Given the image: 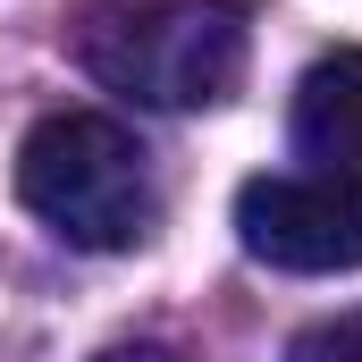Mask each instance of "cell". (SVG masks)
Segmentation results:
<instances>
[{"label":"cell","mask_w":362,"mask_h":362,"mask_svg":"<svg viewBox=\"0 0 362 362\" xmlns=\"http://www.w3.org/2000/svg\"><path fill=\"white\" fill-rule=\"evenodd\" d=\"M68 42L93 85L144 110H211L245 85V0H76Z\"/></svg>","instance_id":"obj_1"},{"label":"cell","mask_w":362,"mask_h":362,"mask_svg":"<svg viewBox=\"0 0 362 362\" xmlns=\"http://www.w3.org/2000/svg\"><path fill=\"white\" fill-rule=\"evenodd\" d=\"M101 362H177V354H169V346H110Z\"/></svg>","instance_id":"obj_6"},{"label":"cell","mask_w":362,"mask_h":362,"mask_svg":"<svg viewBox=\"0 0 362 362\" xmlns=\"http://www.w3.org/2000/svg\"><path fill=\"white\" fill-rule=\"evenodd\" d=\"M286 362H362V312H337V320H320V329H303Z\"/></svg>","instance_id":"obj_5"},{"label":"cell","mask_w":362,"mask_h":362,"mask_svg":"<svg viewBox=\"0 0 362 362\" xmlns=\"http://www.w3.org/2000/svg\"><path fill=\"white\" fill-rule=\"evenodd\" d=\"M17 202L76 253H135L160 228V185L144 144L101 110H51L17 144Z\"/></svg>","instance_id":"obj_2"},{"label":"cell","mask_w":362,"mask_h":362,"mask_svg":"<svg viewBox=\"0 0 362 362\" xmlns=\"http://www.w3.org/2000/svg\"><path fill=\"white\" fill-rule=\"evenodd\" d=\"M295 152L329 177H362V51H329L295 85Z\"/></svg>","instance_id":"obj_4"},{"label":"cell","mask_w":362,"mask_h":362,"mask_svg":"<svg viewBox=\"0 0 362 362\" xmlns=\"http://www.w3.org/2000/svg\"><path fill=\"white\" fill-rule=\"evenodd\" d=\"M236 245L295 278L362 270V177H329V169L245 177L236 185Z\"/></svg>","instance_id":"obj_3"}]
</instances>
